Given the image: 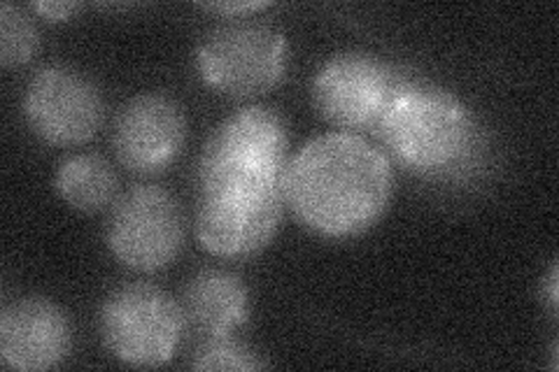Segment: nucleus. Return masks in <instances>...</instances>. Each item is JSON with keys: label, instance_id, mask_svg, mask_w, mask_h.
<instances>
[{"label": "nucleus", "instance_id": "1", "mask_svg": "<svg viewBox=\"0 0 559 372\" xmlns=\"http://www.w3.org/2000/svg\"><path fill=\"white\" fill-rule=\"evenodd\" d=\"M392 184V166L380 149L355 133H326L287 164L285 201L314 233L349 238L384 215Z\"/></svg>", "mask_w": 559, "mask_h": 372}, {"label": "nucleus", "instance_id": "2", "mask_svg": "<svg viewBox=\"0 0 559 372\" xmlns=\"http://www.w3.org/2000/svg\"><path fill=\"white\" fill-rule=\"evenodd\" d=\"M285 172L201 156L197 236L210 254L238 259L264 250L283 217Z\"/></svg>", "mask_w": 559, "mask_h": 372}, {"label": "nucleus", "instance_id": "3", "mask_svg": "<svg viewBox=\"0 0 559 372\" xmlns=\"http://www.w3.org/2000/svg\"><path fill=\"white\" fill-rule=\"evenodd\" d=\"M376 131L399 164L423 175L462 168L478 140L476 119L457 96L415 80L396 84Z\"/></svg>", "mask_w": 559, "mask_h": 372}, {"label": "nucleus", "instance_id": "4", "mask_svg": "<svg viewBox=\"0 0 559 372\" xmlns=\"http://www.w3.org/2000/svg\"><path fill=\"white\" fill-rule=\"evenodd\" d=\"M289 61L285 35L257 22H236L215 28L197 51L201 80L231 98L266 94L283 82Z\"/></svg>", "mask_w": 559, "mask_h": 372}, {"label": "nucleus", "instance_id": "5", "mask_svg": "<svg viewBox=\"0 0 559 372\" xmlns=\"http://www.w3.org/2000/svg\"><path fill=\"white\" fill-rule=\"evenodd\" d=\"M100 333L119 361L135 368L168 363L180 347L185 314L175 300L152 285L119 287L105 300Z\"/></svg>", "mask_w": 559, "mask_h": 372}, {"label": "nucleus", "instance_id": "6", "mask_svg": "<svg viewBox=\"0 0 559 372\" xmlns=\"http://www.w3.org/2000/svg\"><path fill=\"white\" fill-rule=\"evenodd\" d=\"M110 252L133 271L154 273L175 261L182 247V212L162 187H133L112 205L105 226Z\"/></svg>", "mask_w": 559, "mask_h": 372}, {"label": "nucleus", "instance_id": "7", "mask_svg": "<svg viewBox=\"0 0 559 372\" xmlns=\"http://www.w3.org/2000/svg\"><path fill=\"white\" fill-rule=\"evenodd\" d=\"M24 112L35 135L61 147L92 140L105 117L96 84L68 65H47L33 75Z\"/></svg>", "mask_w": 559, "mask_h": 372}, {"label": "nucleus", "instance_id": "8", "mask_svg": "<svg viewBox=\"0 0 559 372\" xmlns=\"http://www.w3.org/2000/svg\"><path fill=\"white\" fill-rule=\"evenodd\" d=\"M399 82L380 59L349 51L322 65L312 82V100L334 127L376 129Z\"/></svg>", "mask_w": 559, "mask_h": 372}, {"label": "nucleus", "instance_id": "9", "mask_svg": "<svg viewBox=\"0 0 559 372\" xmlns=\"http://www.w3.org/2000/svg\"><path fill=\"white\" fill-rule=\"evenodd\" d=\"M187 123L168 96L143 94L121 108L115 123V152L135 172H159L178 158Z\"/></svg>", "mask_w": 559, "mask_h": 372}, {"label": "nucleus", "instance_id": "10", "mask_svg": "<svg viewBox=\"0 0 559 372\" xmlns=\"http://www.w3.org/2000/svg\"><path fill=\"white\" fill-rule=\"evenodd\" d=\"M70 349L66 314L45 298H22L0 314V359L12 370H49Z\"/></svg>", "mask_w": 559, "mask_h": 372}, {"label": "nucleus", "instance_id": "11", "mask_svg": "<svg viewBox=\"0 0 559 372\" xmlns=\"http://www.w3.org/2000/svg\"><path fill=\"white\" fill-rule=\"evenodd\" d=\"M185 326L201 343L231 335L250 316V298L242 281L224 271H205L191 279L182 300Z\"/></svg>", "mask_w": 559, "mask_h": 372}, {"label": "nucleus", "instance_id": "12", "mask_svg": "<svg viewBox=\"0 0 559 372\" xmlns=\"http://www.w3.org/2000/svg\"><path fill=\"white\" fill-rule=\"evenodd\" d=\"M55 187L70 207L98 212L112 203L117 193V177L105 158L96 154H75L61 161Z\"/></svg>", "mask_w": 559, "mask_h": 372}, {"label": "nucleus", "instance_id": "13", "mask_svg": "<svg viewBox=\"0 0 559 372\" xmlns=\"http://www.w3.org/2000/svg\"><path fill=\"white\" fill-rule=\"evenodd\" d=\"M40 47L38 28L31 16L10 3L0 5V61L5 68L28 63Z\"/></svg>", "mask_w": 559, "mask_h": 372}, {"label": "nucleus", "instance_id": "14", "mask_svg": "<svg viewBox=\"0 0 559 372\" xmlns=\"http://www.w3.org/2000/svg\"><path fill=\"white\" fill-rule=\"evenodd\" d=\"M266 363L248 345L238 343L231 335L201 343L197 359L191 363L194 370H259Z\"/></svg>", "mask_w": 559, "mask_h": 372}, {"label": "nucleus", "instance_id": "15", "mask_svg": "<svg viewBox=\"0 0 559 372\" xmlns=\"http://www.w3.org/2000/svg\"><path fill=\"white\" fill-rule=\"evenodd\" d=\"M78 8H80L78 3H33V10L51 22L68 20V16L73 14Z\"/></svg>", "mask_w": 559, "mask_h": 372}, {"label": "nucleus", "instance_id": "16", "mask_svg": "<svg viewBox=\"0 0 559 372\" xmlns=\"http://www.w3.org/2000/svg\"><path fill=\"white\" fill-rule=\"evenodd\" d=\"M271 3H205L203 8L210 10V12H219V14H248V12H254V10H264L269 8Z\"/></svg>", "mask_w": 559, "mask_h": 372}, {"label": "nucleus", "instance_id": "17", "mask_svg": "<svg viewBox=\"0 0 559 372\" xmlns=\"http://www.w3.org/2000/svg\"><path fill=\"white\" fill-rule=\"evenodd\" d=\"M550 303H552V310H557V268H552V275H550Z\"/></svg>", "mask_w": 559, "mask_h": 372}]
</instances>
